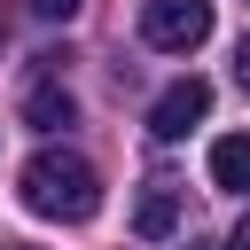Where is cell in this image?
Segmentation results:
<instances>
[{
    "label": "cell",
    "instance_id": "52a82bcc",
    "mask_svg": "<svg viewBox=\"0 0 250 250\" xmlns=\"http://www.w3.org/2000/svg\"><path fill=\"white\" fill-rule=\"evenodd\" d=\"M78 8H86V0H31V16H47V23H70Z\"/></svg>",
    "mask_w": 250,
    "mask_h": 250
},
{
    "label": "cell",
    "instance_id": "9c48e42d",
    "mask_svg": "<svg viewBox=\"0 0 250 250\" xmlns=\"http://www.w3.org/2000/svg\"><path fill=\"white\" fill-rule=\"evenodd\" d=\"M234 250H250V219H242V227H234Z\"/></svg>",
    "mask_w": 250,
    "mask_h": 250
},
{
    "label": "cell",
    "instance_id": "ba28073f",
    "mask_svg": "<svg viewBox=\"0 0 250 250\" xmlns=\"http://www.w3.org/2000/svg\"><path fill=\"white\" fill-rule=\"evenodd\" d=\"M234 78H242V94H250V31H242V47H234Z\"/></svg>",
    "mask_w": 250,
    "mask_h": 250
},
{
    "label": "cell",
    "instance_id": "5b68a950",
    "mask_svg": "<svg viewBox=\"0 0 250 250\" xmlns=\"http://www.w3.org/2000/svg\"><path fill=\"white\" fill-rule=\"evenodd\" d=\"M172 227H180V188H172V180H148V188H141V203H133V234L164 242Z\"/></svg>",
    "mask_w": 250,
    "mask_h": 250
},
{
    "label": "cell",
    "instance_id": "7a4b0ae2",
    "mask_svg": "<svg viewBox=\"0 0 250 250\" xmlns=\"http://www.w3.org/2000/svg\"><path fill=\"white\" fill-rule=\"evenodd\" d=\"M141 39L156 55H195L211 39V0H141Z\"/></svg>",
    "mask_w": 250,
    "mask_h": 250
},
{
    "label": "cell",
    "instance_id": "8992f818",
    "mask_svg": "<svg viewBox=\"0 0 250 250\" xmlns=\"http://www.w3.org/2000/svg\"><path fill=\"white\" fill-rule=\"evenodd\" d=\"M211 180H219V188H234V195H250V133L211 141Z\"/></svg>",
    "mask_w": 250,
    "mask_h": 250
},
{
    "label": "cell",
    "instance_id": "3957f363",
    "mask_svg": "<svg viewBox=\"0 0 250 250\" xmlns=\"http://www.w3.org/2000/svg\"><path fill=\"white\" fill-rule=\"evenodd\" d=\"M203 117H211V86H203V78H180V86H164V94L148 102V133H156V141H180V133L203 125Z\"/></svg>",
    "mask_w": 250,
    "mask_h": 250
},
{
    "label": "cell",
    "instance_id": "6da1fadb",
    "mask_svg": "<svg viewBox=\"0 0 250 250\" xmlns=\"http://www.w3.org/2000/svg\"><path fill=\"white\" fill-rule=\"evenodd\" d=\"M16 195H23V211H39V219L86 227V219L102 211V172H94L78 148H39V156L16 172Z\"/></svg>",
    "mask_w": 250,
    "mask_h": 250
},
{
    "label": "cell",
    "instance_id": "277c9868",
    "mask_svg": "<svg viewBox=\"0 0 250 250\" xmlns=\"http://www.w3.org/2000/svg\"><path fill=\"white\" fill-rule=\"evenodd\" d=\"M70 117H78V102H70V86H62L55 70H39V78L23 86V125H31V133H62Z\"/></svg>",
    "mask_w": 250,
    "mask_h": 250
}]
</instances>
